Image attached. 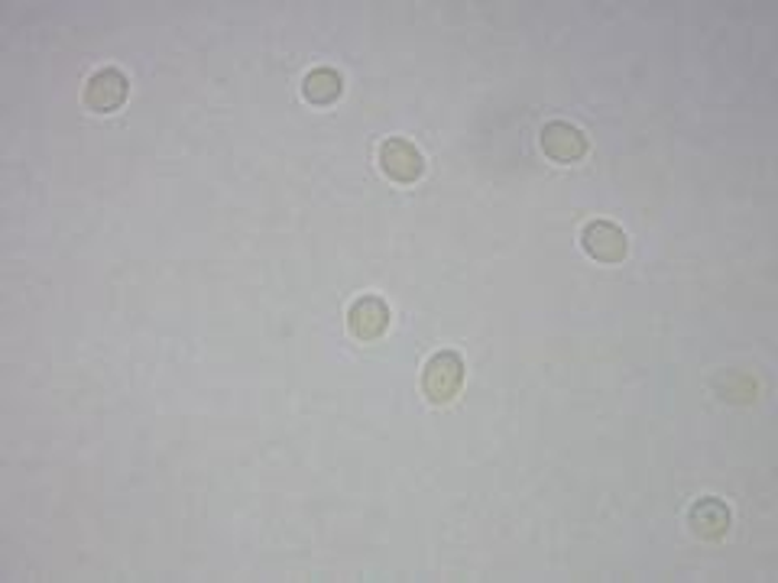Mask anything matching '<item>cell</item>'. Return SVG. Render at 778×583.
Returning a JSON list of instances; mask_svg holds the SVG:
<instances>
[{"label": "cell", "mask_w": 778, "mask_h": 583, "mask_svg": "<svg viewBox=\"0 0 778 583\" xmlns=\"http://www.w3.org/2000/svg\"><path fill=\"white\" fill-rule=\"evenodd\" d=\"M542 149L554 163H578L588 156V136L564 121H551L542 127Z\"/></svg>", "instance_id": "3957f363"}, {"label": "cell", "mask_w": 778, "mask_h": 583, "mask_svg": "<svg viewBox=\"0 0 778 583\" xmlns=\"http://www.w3.org/2000/svg\"><path fill=\"white\" fill-rule=\"evenodd\" d=\"M581 243L597 263H620L626 257V233L610 221H591L581 233Z\"/></svg>", "instance_id": "277c9868"}, {"label": "cell", "mask_w": 778, "mask_h": 583, "mask_svg": "<svg viewBox=\"0 0 778 583\" xmlns=\"http://www.w3.org/2000/svg\"><path fill=\"white\" fill-rule=\"evenodd\" d=\"M127 79L117 72V69H101L89 79V89H85V104L97 111V114H111L117 111L124 101H127Z\"/></svg>", "instance_id": "5b68a950"}, {"label": "cell", "mask_w": 778, "mask_h": 583, "mask_svg": "<svg viewBox=\"0 0 778 583\" xmlns=\"http://www.w3.org/2000/svg\"><path fill=\"white\" fill-rule=\"evenodd\" d=\"M380 169L393 181L413 185L425 173V159H422V153L415 149L413 143H406V139H383L380 143Z\"/></svg>", "instance_id": "7a4b0ae2"}, {"label": "cell", "mask_w": 778, "mask_h": 583, "mask_svg": "<svg viewBox=\"0 0 778 583\" xmlns=\"http://www.w3.org/2000/svg\"><path fill=\"white\" fill-rule=\"evenodd\" d=\"M691 525L701 539H720L727 529H730V512L724 502L717 499H701L694 509H691Z\"/></svg>", "instance_id": "52a82bcc"}, {"label": "cell", "mask_w": 778, "mask_h": 583, "mask_svg": "<svg viewBox=\"0 0 778 583\" xmlns=\"http://www.w3.org/2000/svg\"><path fill=\"white\" fill-rule=\"evenodd\" d=\"M464 383V360L452 351H442L425 366V396L432 403H452Z\"/></svg>", "instance_id": "6da1fadb"}, {"label": "cell", "mask_w": 778, "mask_h": 583, "mask_svg": "<svg viewBox=\"0 0 778 583\" xmlns=\"http://www.w3.org/2000/svg\"><path fill=\"white\" fill-rule=\"evenodd\" d=\"M347 327L357 341H376L390 327V305L376 295H364L351 305L347 312Z\"/></svg>", "instance_id": "8992f818"}, {"label": "cell", "mask_w": 778, "mask_h": 583, "mask_svg": "<svg viewBox=\"0 0 778 583\" xmlns=\"http://www.w3.org/2000/svg\"><path fill=\"white\" fill-rule=\"evenodd\" d=\"M341 91H344V82L334 69H315L302 82V94H305L309 104H331V101L341 97Z\"/></svg>", "instance_id": "ba28073f"}]
</instances>
